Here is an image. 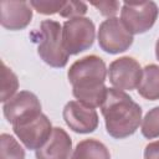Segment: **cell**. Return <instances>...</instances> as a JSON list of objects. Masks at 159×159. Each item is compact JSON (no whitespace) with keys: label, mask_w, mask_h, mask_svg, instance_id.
Returning <instances> with one entry per match:
<instances>
[{"label":"cell","mask_w":159,"mask_h":159,"mask_svg":"<svg viewBox=\"0 0 159 159\" xmlns=\"http://www.w3.org/2000/svg\"><path fill=\"white\" fill-rule=\"evenodd\" d=\"M107 75L106 62L97 55H87L76 60L67 71L73 97L87 107L94 109L101 107L107 93L104 84Z\"/></svg>","instance_id":"obj_1"},{"label":"cell","mask_w":159,"mask_h":159,"mask_svg":"<svg viewBox=\"0 0 159 159\" xmlns=\"http://www.w3.org/2000/svg\"><path fill=\"white\" fill-rule=\"evenodd\" d=\"M101 113L104 118L106 130L114 139L133 135L142 124V107L124 91L107 88Z\"/></svg>","instance_id":"obj_2"},{"label":"cell","mask_w":159,"mask_h":159,"mask_svg":"<svg viewBox=\"0 0 159 159\" xmlns=\"http://www.w3.org/2000/svg\"><path fill=\"white\" fill-rule=\"evenodd\" d=\"M30 39L37 45L40 58L53 68H63L70 55L62 43V25L56 20H42L40 27L30 32Z\"/></svg>","instance_id":"obj_3"},{"label":"cell","mask_w":159,"mask_h":159,"mask_svg":"<svg viewBox=\"0 0 159 159\" xmlns=\"http://www.w3.org/2000/svg\"><path fill=\"white\" fill-rule=\"evenodd\" d=\"M94 39L96 26L89 17L70 19L62 25V43L70 56L91 48Z\"/></svg>","instance_id":"obj_4"},{"label":"cell","mask_w":159,"mask_h":159,"mask_svg":"<svg viewBox=\"0 0 159 159\" xmlns=\"http://www.w3.org/2000/svg\"><path fill=\"white\" fill-rule=\"evenodd\" d=\"M159 15L158 5L154 1L123 2L120 20L132 35H140L149 31Z\"/></svg>","instance_id":"obj_5"},{"label":"cell","mask_w":159,"mask_h":159,"mask_svg":"<svg viewBox=\"0 0 159 159\" xmlns=\"http://www.w3.org/2000/svg\"><path fill=\"white\" fill-rule=\"evenodd\" d=\"M97 40L101 50L109 55H118L129 50L134 37L123 25L119 17H109L101 22Z\"/></svg>","instance_id":"obj_6"},{"label":"cell","mask_w":159,"mask_h":159,"mask_svg":"<svg viewBox=\"0 0 159 159\" xmlns=\"http://www.w3.org/2000/svg\"><path fill=\"white\" fill-rule=\"evenodd\" d=\"M12 130L26 149L37 150L48 140L53 128L48 117L40 113L12 124Z\"/></svg>","instance_id":"obj_7"},{"label":"cell","mask_w":159,"mask_h":159,"mask_svg":"<svg viewBox=\"0 0 159 159\" xmlns=\"http://www.w3.org/2000/svg\"><path fill=\"white\" fill-rule=\"evenodd\" d=\"M143 77V68L139 62L130 57L123 56L113 60L108 67V78L113 88L119 91L135 89Z\"/></svg>","instance_id":"obj_8"},{"label":"cell","mask_w":159,"mask_h":159,"mask_svg":"<svg viewBox=\"0 0 159 159\" xmlns=\"http://www.w3.org/2000/svg\"><path fill=\"white\" fill-rule=\"evenodd\" d=\"M66 125L78 134H89L98 128L99 119L94 108L87 107L78 101H70L62 109Z\"/></svg>","instance_id":"obj_9"},{"label":"cell","mask_w":159,"mask_h":159,"mask_svg":"<svg viewBox=\"0 0 159 159\" xmlns=\"http://www.w3.org/2000/svg\"><path fill=\"white\" fill-rule=\"evenodd\" d=\"M2 113L9 123L15 124L42 113L41 102L35 93L30 91H20L2 104Z\"/></svg>","instance_id":"obj_10"},{"label":"cell","mask_w":159,"mask_h":159,"mask_svg":"<svg viewBox=\"0 0 159 159\" xmlns=\"http://www.w3.org/2000/svg\"><path fill=\"white\" fill-rule=\"evenodd\" d=\"M32 20V7L27 1L2 0L0 2V24L10 31L26 29Z\"/></svg>","instance_id":"obj_11"},{"label":"cell","mask_w":159,"mask_h":159,"mask_svg":"<svg viewBox=\"0 0 159 159\" xmlns=\"http://www.w3.org/2000/svg\"><path fill=\"white\" fill-rule=\"evenodd\" d=\"M72 152V139L61 127H55L48 140L37 150L36 159H70Z\"/></svg>","instance_id":"obj_12"},{"label":"cell","mask_w":159,"mask_h":159,"mask_svg":"<svg viewBox=\"0 0 159 159\" xmlns=\"http://www.w3.org/2000/svg\"><path fill=\"white\" fill-rule=\"evenodd\" d=\"M70 159H111V153L102 142L88 138L77 143Z\"/></svg>","instance_id":"obj_13"},{"label":"cell","mask_w":159,"mask_h":159,"mask_svg":"<svg viewBox=\"0 0 159 159\" xmlns=\"http://www.w3.org/2000/svg\"><path fill=\"white\" fill-rule=\"evenodd\" d=\"M140 97L148 101L159 99V66L149 63L143 68V77L137 87Z\"/></svg>","instance_id":"obj_14"},{"label":"cell","mask_w":159,"mask_h":159,"mask_svg":"<svg viewBox=\"0 0 159 159\" xmlns=\"http://www.w3.org/2000/svg\"><path fill=\"white\" fill-rule=\"evenodd\" d=\"M0 159H25V149L12 135H0Z\"/></svg>","instance_id":"obj_15"},{"label":"cell","mask_w":159,"mask_h":159,"mask_svg":"<svg viewBox=\"0 0 159 159\" xmlns=\"http://www.w3.org/2000/svg\"><path fill=\"white\" fill-rule=\"evenodd\" d=\"M1 102L5 103L16 94V91L19 89V80L14 71L9 68L4 61L1 62Z\"/></svg>","instance_id":"obj_16"},{"label":"cell","mask_w":159,"mask_h":159,"mask_svg":"<svg viewBox=\"0 0 159 159\" xmlns=\"http://www.w3.org/2000/svg\"><path fill=\"white\" fill-rule=\"evenodd\" d=\"M140 132L147 139H154L159 137V106L149 109L144 116Z\"/></svg>","instance_id":"obj_17"},{"label":"cell","mask_w":159,"mask_h":159,"mask_svg":"<svg viewBox=\"0 0 159 159\" xmlns=\"http://www.w3.org/2000/svg\"><path fill=\"white\" fill-rule=\"evenodd\" d=\"M66 1L63 0H30V5L41 15L60 14Z\"/></svg>","instance_id":"obj_18"},{"label":"cell","mask_w":159,"mask_h":159,"mask_svg":"<svg viewBox=\"0 0 159 159\" xmlns=\"http://www.w3.org/2000/svg\"><path fill=\"white\" fill-rule=\"evenodd\" d=\"M88 10V6L83 1H66L65 6L60 11V16L65 19H75V17H83Z\"/></svg>","instance_id":"obj_19"},{"label":"cell","mask_w":159,"mask_h":159,"mask_svg":"<svg viewBox=\"0 0 159 159\" xmlns=\"http://www.w3.org/2000/svg\"><path fill=\"white\" fill-rule=\"evenodd\" d=\"M92 6H94L101 15L109 17H116L117 12L119 11V1H111V0H103V1H91Z\"/></svg>","instance_id":"obj_20"},{"label":"cell","mask_w":159,"mask_h":159,"mask_svg":"<svg viewBox=\"0 0 159 159\" xmlns=\"http://www.w3.org/2000/svg\"><path fill=\"white\" fill-rule=\"evenodd\" d=\"M143 157L144 159H159V139L145 145Z\"/></svg>","instance_id":"obj_21"},{"label":"cell","mask_w":159,"mask_h":159,"mask_svg":"<svg viewBox=\"0 0 159 159\" xmlns=\"http://www.w3.org/2000/svg\"><path fill=\"white\" fill-rule=\"evenodd\" d=\"M155 47H159V37H158V40H157V42H155Z\"/></svg>","instance_id":"obj_22"}]
</instances>
